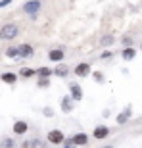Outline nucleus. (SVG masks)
Returning <instances> with one entry per match:
<instances>
[{"instance_id":"obj_24","label":"nucleus","mask_w":142,"mask_h":148,"mask_svg":"<svg viewBox=\"0 0 142 148\" xmlns=\"http://www.w3.org/2000/svg\"><path fill=\"white\" fill-rule=\"evenodd\" d=\"M42 114L46 115V117H54V110H52V108H48V106H46V108H42Z\"/></svg>"},{"instance_id":"obj_21","label":"nucleus","mask_w":142,"mask_h":148,"mask_svg":"<svg viewBox=\"0 0 142 148\" xmlns=\"http://www.w3.org/2000/svg\"><path fill=\"white\" fill-rule=\"evenodd\" d=\"M2 148H16V140H14V138H4V140H2Z\"/></svg>"},{"instance_id":"obj_4","label":"nucleus","mask_w":142,"mask_h":148,"mask_svg":"<svg viewBox=\"0 0 142 148\" xmlns=\"http://www.w3.org/2000/svg\"><path fill=\"white\" fill-rule=\"evenodd\" d=\"M109 135H111V131H109L108 125H96L92 131V138L94 140H104V138H108Z\"/></svg>"},{"instance_id":"obj_19","label":"nucleus","mask_w":142,"mask_h":148,"mask_svg":"<svg viewBox=\"0 0 142 148\" xmlns=\"http://www.w3.org/2000/svg\"><path fill=\"white\" fill-rule=\"evenodd\" d=\"M4 54L8 56V58H12V60H14V58H19V50H17V46H8Z\"/></svg>"},{"instance_id":"obj_16","label":"nucleus","mask_w":142,"mask_h":148,"mask_svg":"<svg viewBox=\"0 0 142 148\" xmlns=\"http://www.w3.org/2000/svg\"><path fill=\"white\" fill-rule=\"evenodd\" d=\"M137 48H134V46H132V48H123V52H121V58H123V60L125 62H131V60H134V58H137Z\"/></svg>"},{"instance_id":"obj_9","label":"nucleus","mask_w":142,"mask_h":148,"mask_svg":"<svg viewBox=\"0 0 142 148\" xmlns=\"http://www.w3.org/2000/svg\"><path fill=\"white\" fill-rule=\"evenodd\" d=\"M60 108L63 114H71V112L75 110V102H73V98H71L69 94L67 96H63V98L60 100Z\"/></svg>"},{"instance_id":"obj_14","label":"nucleus","mask_w":142,"mask_h":148,"mask_svg":"<svg viewBox=\"0 0 142 148\" xmlns=\"http://www.w3.org/2000/svg\"><path fill=\"white\" fill-rule=\"evenodd\" d=\"M52 75H54V69H50V67H46V66L37 69V79H50Z\"/></svg>"},{"instance_id":"obj_25","label":"nucleus","mask_w":142,"mask_h":148,"mask_svg":"<svg viewBox=\"0 0 142 148\" xmlns=\"http://www.w3.org/2000/svg\"><path fill=\"white\" fill-rule=\"evenodd\" d=\"M21 148H35L33 140H25V143H21Z\"/></svg>"},{"instance_id":"obj_6","label":"nucleus","mask_w":142,"mask_h":148,"mask_svg":"<svg viewBox=\"0 0 142 148\" xmlns=\"http://www.w3.org/2000/svg\"><path fill=\"white\" fill-rule=\"evenodd\" d=\"M73 73H75L77 77H88L92 73V67H90L88 62H81V64H77V66L73 67Z\"/></svg>"},{"instance_id":"obj_23","label":"nucleus","mask_w":142,"mask_h":148,"mask_svg":"<svg viewBox=\"0 0 142 148\" xmlns=\"http://www.w3.org/2000/svg\"><path fill=\"white\" fill-rule=\"evenodd\" d=\"M113 58V52L111 50H104L102 54H100V60H111Z\"/></svg>"},{"instance_id":"obj_11","label":"nucleus","mask_w":142,"mask_h":148,"mask_svg":"<svg viewBox=\"0 0 142 148\" xmlns=\"http://www.w3.org/2000/svg\"><path fill=\"white\" fill-rule=\"evenodd\" d=\"M17 50H19V58H33L35 56V48L31 46V44H27V42L19 44Z\"/></svg>"},{"instance_id":"obj_10","label":"nucleus","mask_w":142,"mask_h":148,"mask_svg":"<svg viewBox=\"0 0 142 148\" xmlns=\"http://www.w3.org/2000/svg\"><path fill=\"white\" fill-rule=\"evenodd\" d=\"M12 131H14V135H25V133L29 131V123L27 121H23V119H17L14 121V127H12Z\"/></svg>"},{"instance_id":"obj_22","label":"nucleus","mask_w":142,"mask_h":148,"mask_svg":"<svg viewBox=\"0 0 142 148\" xmlns=\"http://www.w3.org/2000/svg\"><path fill=\"white\" fill-rule=\"evenodd\" d=\"M92 79L96 83H104L106 81V77H104V73H102V71H92Z\"/></svg>"},{"instance_id":"obj_13","label":"nucleus","mask_w":142,"mask_h":148,"mask_svg":"<svg viewBox=\"0 0 142 148\" xmlns=\"http://www.w3.org/2000/svg\"><path fill=\"white\" fill-rule=\"evenodd\" d=\"M129 119H131V106H129L127 110L119 112V114H117V117H115V121H117V125H125V123H127Z\"/></svg>"},{"instance_id":"obj_15","label":"nucleus","mask_w":142,"mask_h":148,"mask_svg":"<svg viewBox=\"0 0 142 148\" xmlns=\"http://www.w3.org/2000/svg\"><path fill=\"white\" fill-rule=\"evenodd\" d=\"M0 79H2V83H6V85H16L17 83V75L14 71H6L0 75Z\"/></svg>"},{"instance_id":"obj_30","label":"nucleus","mask_w":142,"mask_h":148,"mask_svg":"<svg viewBox=\"0 0 142 148\" xmlns=\"http://www.w3.org/2000/svg\"><path fill=\"white\" fill-rule=\"evenodd\" d=\"M0 148H2V143H0Z\"/></svg>"},{"instance_id":"obj_18","label":"nucleus","mask_w":142,"mask_h":148,"mask_svg":"<svg viewBox=\"0 0 142 148\" xmlns=\"http://www.w3.org/2000/svg\"><path fill=\"white\" fill-rule=\"evenodd\" d=\"M98 42H100V46H104V48H108V46H111V44H115L117 40H115V37H113V35L109 33V35H104V37L100 38Z\"/></svg>"},{"instance_id":"obj_7","label":"nucleus","mask_w":142,"mask_h":148,"mask_svg":"<svg viewBox=\"0 0 142 148\" xmlns=\"http://www.w3.org/2000/svg\"><path fill=\"white\" fill-rule=\"evenodd\" d=\"M88 140H90V138H88L87 133H75V135L71 137V143H73L75 148H85L88 144Z\"/></svg>"},{"instance_id":"obj_28","label":"nucleus","mask_w":142,"mask_h":148,"mask_svg":"<svg viewBox=\"0 0 142 148\" xmlns=\"http://www.w3.org/2000/svg\"><path fill=\"white\" fill-rule=\"evenodd\" d=\"M102 148H115V146H111V144H106V146H102Z\"/></svg>"},{"instance_id":"obj_2","label":"nucleus","mask_w":142,"mask_h":148,"mask_svg":"<svg viewBox=\"0 0 142 148\" xmlns=\"http://www.w3.org/2000/svg\"><path fill=\"white\" fill-rule=\"evenodd\" d=\"M66 133L61 131V129H52V131H48V135H46V140H48L50 144H54V146H60V144H66Z\"/></svg>"},{"instance_id":"obj_26","label":"nucleus","mask_w":142,"mask_h":148,"mask_svg":"<svg viewBox=\"0 0 142 148\" xmlns=\"http://www.w3.org/2000/svg\"><path fill=\"white\" fill-rule=\"evenodd\" d=\"M63 148H75V146H73V143H71V137L66 138V144H63Z\"/></svg>"},{"instance_id":"obj_29","label":"nucleus","mask_w":142,"mask_h":148,"mask_svg":"<svg viewBox=\"0 0 142 148\" xmlns=\"http://www.w3.org/2000/svg\"><path fill=\"white\" fill-rule=\"evenodd\" d=\"M140 52H142V40H140Z\"/></svg>"},{"instance_id":"obj_17","label":"nucleus","mask_w":142,"mask_h":148,"mask_svg":"<svg viewBox=\"0 0 142 148\" xmlns=\"http://www.w3.org/2000/svg\"><path fill=\"white\" fill-rule=\"evenodd\" d=\"M17 75L21 77V79H31V77H35L37 75V69H33V67H21L19 71H17Z\"/></svg>"},{"instance_id":"obj_3","label":"nucleus","mask_w":142,"mask_h":148,"mask_svg":"<svg viewBox=\"0 0 142 148\" xmlns=\"http://www.w3.org/2000/svg\"><path fill=\"white\" fill-rule=\"evenodd\" d=\"M69 96L73 98V102H81L85 98V92H83V87L79 83H69Z\"/></svg>"},{"instance_id":"obj_1","label":"nucleus","mask_w":142,"mask_h":148,"mask_svg":"<svg viewBox=\"0 0 142 148\" xmlns=\"http://www.w3.org/2000/svg\"><path fill=\"white\" fill-rule=\"evenodd\" d=\"M19 35V27H17V23H4L2 27H0V38L2 40H14V38Z\"/></svg>"},{"instance_id":"obj_12","label":"nucleus","mask_w":142,"mask_h":148,"mask_svg":"<svg viewBox=\"0 0 142 148\" xmlns=\"http://www.w3.org/2000/svg\"><path fill=\"white\" fill-rule=\"evenodd\" d=\"M71 69L66 66V64H58V66L54 67V75L56 77H60V79H66V77H69Z\"/></svg>"},{"instance_id":"obj_5","label":"nucleus","mask_w":142,"mask_h":148,"mask_svg":"<svg viewBox=\"0 0 142 148\" xmlns=\"http://www.w3.org/2000/svg\"><path fill=\"white\" fill-rule=\"evenodd\" d=\"M40 8H42V4H40L38 0H29V2L23 4V12H25L27 16H37L38 12H40Z\"/></svg>"},{"instance_id":"obj_27","label":"nucleus","mask_w":142,"mask_h":148,"mask_svg":"<svg viewBox=\"0 0 142 148\" xmlns=\"http://www.w3.org/2000/svg\"><path fill=\"white\" fill-rule=\"evenodd\" d=\"M6 6H10V0H0V8H6Z\"/></svg>"},{"instance_id":"obj_20","label":"nucleus","mask_w":142,"mask_h":148,"mask_svg":"<svg viewBox=\"0 0 142 148\" xmlns=\"http://www.w3.org/2000/svg\"><path fill=\"white\" fill-rule=\"evenodd\" d=\"M52 83H50V79H37V87L38 88H48Z\"/></svg>"},{"instance_id":"obj_8","label":"nucleus","mask_w":142,"mask_h":148,"mask_svg":"<svg viewBox=\"0 0 142 148\" xmlns=\"http://www.w3.org/2000/svg\"><path fill=\"white\" fill-rule=\"evenodd\" d=\"M63 58H66L63 48H52V50H48V60L50 62H54V64H63Z\"/></svg>"}]
</instances>
